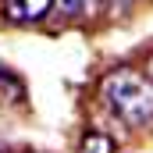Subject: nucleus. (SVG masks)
Returning <instances> with one entry per match:
<instances>
[{"instance_id":"1","label":"nucleus","mask_w":153,"mask_h":153,"mask_svg":"<svg viewBox=\"0 0 153 153\" xmlns=\"http://www.w3.org/2000/svg\"><path fill=\"white\" fill-rule=\"evenodd\" d=\"M100 96L132 128H143L153 121V82L135 68H114L100 82Z\"/></svg>"},{"instance_id":"2","label":"nucleus","mask_w":153,"mask_h":153,"mask_svg":"<svg viewBox=\"0 0 153 153\" xmlns=\"http://www.w3.org/2000/svg\"><path fill=\"white\" fill-rule=\"evenodd\" d=\"M53 0H7V14L18 22H39Z\"/></svg>"},{"instance_id":"3","label":"nucleus","mask_w":153,"mask_h":153,"mask_svg":"<svg viewBox=\"0 0 153 153\" xmlns=\"http://www.w3.org/2000/svg\"><path fill=\"white\" fill-rule=\"evenodd\" d=\"M82 153H114V139L103 132H89L82 135Z\"/></svg>"},{"instance_id":"4","label":"nucleus","mask_w":153,"mask_h":153,"mask_svg":"<svg viewBox=\"0 0 153 153\" xmlns=\"http://www.w3.org/2000/svg\"><path fill=\"white\" fill-rule=\"evenodd\" d=\"M53 7H57V14H61V18H75L78 11L85 7V0H53Z\"/></svg>"},{"instance_id":"5","label":"nucleus","mask_w":153,"mask_h":153,"mask_svg":"<svg viewBox=\"0 0 153 153\" xmlns=\"http://www.w3.org/2000/svg\"><path fill=\"white\" fill-rule=\"evenodd\" d=\"M132 4H135V0H111V14H114V18H125V14L132 11Z\"/></svg>"},{"instance_id":"6","label":"nucleus","mask_w":153,"mask_h":153,"mask_svg":"<svg viewBox=\"0 0 153 153\" xmlns=\"http://www.w3.org/2000/svg\"><path fill=\"white\" fill-rule=\"evenodd\" d=\"M143 75H146V78H150V82H153V57H150V61H146V68H143Z\"/></svg>"}]
</instances>
